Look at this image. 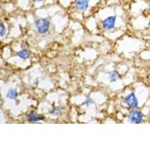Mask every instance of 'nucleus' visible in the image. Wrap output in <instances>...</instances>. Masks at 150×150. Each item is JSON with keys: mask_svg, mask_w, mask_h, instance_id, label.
<instances>
[{"mask_svg": "<svg viewBox=\"0 0 150 150\" xmlns=\"http://www.w3.org/2000/svg\"><path fill=\"white\" fill-rule=\"evenodd\" d=\"M35 28L39 34L45 35L50 29V21L47 18H38L35 21Z\"/></svg>", "mask_w": 150, "mask_h": 150, "instance_id": "1", "label": "nucleus"}, {"mask_svg": "<svg viewBox=\"0 0 150 150\" xmlns=\"http://www.w3.org/2000/svg\"><path fill=\"white\" fill-rule=\"evenodd\" d=\"M124 102L125 104H126L128 108L131 110L137 108L139 104L138 99H137V98L134 92H133L129 93L128 95H127V96L125 97Z\"/></svg>", "mask_w": 150, "mask_h": 150, "instance_id": "2", "label": "nucleus"}, {"mask_svg": "<svg viewBox=\"0 0 150 150\" xmlns=\"http://www.w3.org/2000/svg\"><path fill=\"white\" fill-rule=\"evenodd\" d=\"M143 112L137 110L133 109L128 116V122L133 124H139L143 121Z\"/></svg>", "mask_w": 150, "mask_h": 150, "instance_id": "3", "label": "nucleus"}, {"mask_svg": "<svg viewBox=\"0 0 150 150\" xmlns=\"http://www.w3.org/2000/svg\"><path fill=\"white\" fill-rule=\"evenodd\" d=\"M116 16H110L103 21L102 27L105 30H111V29H114L115 26H116Z\"/></svg>", "mask_w": 150, "mask_h": 150, "instance_id": "4", "label": "nucleus"}, {"mask_svg": "<svg viewBox=\"0 0 150 150\" xmlns=\"http://www.w3.org/2000/svg\"><path fill=\"white\" fill-rule=\"evenodd\" d=\"M89 0H76L74 2V8L77 11H83L89 8Z\"/></svg>", "mask_w": 150, "mask_h": 150, "instance_id": "5", "label": "nucleus"}, {"mask_svg": "<svg viewBox=\"0 0 150 150\" xmlns=\"http://www.w3.org/2000/svg\"><path fill=\"white\" fill-rule=\"evenodd\" d=\"M28 120L30 122H39L42 121V120H45V117L44 116H41V115L36 114L35 112H29V114L27 115Z\"/></svg>", "mask_w": 150, "mask_h": 150, "instance_id": "6", "label": "nucleus"}, {"mask_svg": "<svg viewBox=\"0 0 150 150\" xmlns=\"http://www.w3.org/2000/svg\"><path fill=\"white\" fill-rule=\"evenodd\" d=\"M18 96V93H17V90L16 89H9L8 91L7 94H6V98L10 100H15Z\"/></svg>", "mask_w": 150, "mask_h": 150, "instance_id": "7", "label": "nucleus"}, {"mask_svg": "<svg viewBox=\"0 0 150 150\" xmlns=\"http://www.w3.org/2000/svg\"><path fill=\"white\" fill-rule=\"evenodd\" d=\"M121 78L120 74L118 73L116 71H112L110 72L109 74V80L111 83L116 82L118 80H120Z\"/></svg>", "mask_w": 150, "mask_h": 150, "instance_id": "8", "label": "nucleus"}, {"mask_svg": "<svg viewBox=\"0 0 150 150\" xmlns=\"http://www.w3.org/2000/svg\"><path fill=\"white\" fill-rule=\"evenodd\" d=\"M62 108L59 106V107H53V109L50 111V114L53 116H58L62 114Z\"/></svg>", "mask_w": 150, "mask_h": 150, "instance_id": "9", "label": "nucleus"}, {"mask_svg": "<svg viewBox=\"0 0 150 150\" xmlns=\"http://www.w3.org/2000/svg\"><path fill=\"white\" fill-rule=\"evenodd\" d=\"M17 56H18V57H20L21 59L26 60L27 59H29V53L28 52V50H21L17 52Z\"/></svg>", "mask_w": 150, "mask_h": 150, "instance_id": "10", "label": "nucleus"}, {"mask_svg": "<svg viewBox=\"0 0 150 150\" xmlns=\"http://www.w3.org/2000/svg\"><path fill=\"white\" fill-rule=\"evenodd\" d=\"M93 103H94V101H93V100H92V98L87 97L85 99V101H84L83 102L82 105L86 106V107H89V106L92 105V104H93Z\"/></svg>", "mask_w": 150, "mask_h": 150, "instance_id": "11", "label": "nucleus"}, {"mask_svg": "<svg viewBox=\"0 0 150 150\" xmlns=\"http://www.w3.org/2000/svg\"><path fill=\"white\" fill-rule=\"evenodd\" d=\"M5 33H6V26H5L4 23H1V25H0V36L3 37Z\"/></svg>", "mask_w": 150, "mask_h": 150, "instance_id": "12", "label": "nucleus"}, {"mask_svg": "<svg viewBox=\"0 0 150 150\" xmlns=\"http://www.w3.org/2000/svg\"><path fill=\"white\" fill-rule=\"evenodd\" d=\"M38 83H39V81H38V79H36V80H35L34 85H38Z\"/></svg>", "mask_w": 150, "mask_h": 150, "instance_id": "13", "label": "nucleus"}, {"mask_svg": "<svg viewBox=\"0 0 150 150\" xmlns=\"http://www.w3.org/2000/svg\"><path fill=\"white\" fill-rule=\"evenodd\" d=\"M43 1H45V0H33V2H43Z\"/></svg>", "mask_w": 150, "mask_h": 150, "instance_id": "14", "label": "nucleus"}]
</instances>
